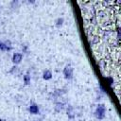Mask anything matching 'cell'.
Instances as JSON below:
<instances>
[{"label": "cell", "mask_w": 121, "mask_h": 121, "mask_svg": "<svg viewBox=\"0 0 121 121\" xmlns=\"http://www.w3.org/2000/svg\"><path fill=\"white\" fill-rule=\"evenodd\" d=\"M105 113H106V107L103 104H98L95 112V117L97 119H103L105 117Z\"/></svg>", "instance_id": "obj_1"}, {"label": "cell", "mask_w": 121, "mask_h": 121, "mask_svg": "<svg viewBox=\"0 0 121 121\" xmlns=\"http://www.w3.org/2000/svg\"><path fill=\"white\" fill-rule=\"evenodd\" d=\"M63 75L66 79H71L73 78V68L69 65H66L63 69Z\"/></svg>", "instance_id": "obj_2"}, {"label": "cell", "mask_w": 121, "mask_h": 121, "mask_svg": "<svg viewBox=\"0 0 121 121\" xmlns=\"http://www.w3.org/2000/svg\"><path fill=\"white\" fill-rule=\"evenodd\" d=\"M22 59H23V55L21 53H14L13 56H12V61L15 64L20 63L21 60H22Z\"/></svg>", "instance_id": "obj_3"}, {"label": "cell", "mask_w": 121, "mask_h": 121, "mask_svg": "<svg viewBox=\"0 0 121 121\" xmlns=\"http://www.w3.org/2000/svg\"><path fill=\"white\" fill-rule=\"evenodd\" d=\"M30 113H33V114H37L39 112V107L37 104H31L28 108Z\"/></svg>", "instance_id": "obj_4"}, {"label": "cell", "mask_w": 121, "mask_h": 121, "mask_svg": "<svg viewBox=\"0 0 121 121\" xmlns=\"http://www.w3.org/2000/svg\"><path fill=\"white\" fill-rule=\"evenodd\" d=\"M51 78H52V73H51V71L45 70V71L43 72V78L45 79V80H48V79H50Z\"/></svg>", "instance_id": "obj_5"}, {"label": "cell", "mask_w": 121, "mask_h": 121, "mask_svg": "<svg viewBox=\"0 0 121 121\" xmlns=\"http://www.w3.org/2000/svg\"><path fill=\"white\" fill-rule=\"evenodd\" d=\"M62 108H63V103H60V102L56 103V106H55V111H56L57 112H60V111L62 110Z\"/></svg>", "instance_id": "obj_6"}, {"label": "cell", "mask_w": 121, "mask_h": 121, "mask_svg": "<svg viewBox=\"0 0 121 121\" xmlns=\"http://www.w3.org/2000/svg\"><path fill=\"white\" fill-rule=\"evenodd\" d=\"M24 82L26 85H28L30 83V76L28 75H25L24 76Z\"/></svg>", "instance_id": "obj_7"}, {"label": "cell", "mask_w": 121, "mask_h": 121, "mask_svg": "<svg viewBox=\"0 0 121 121\" xmlns=\"http://www.w3.org/2000/svg\"><path fill=\"white\" fill-rule=\"evenodd\" d=\"M63 24V18H58L57 20H56V26H60L61 25Z\"/></svg>", "instance_id": "obj_8"}, {"label": "cell", "mask_w": 121, "mask_h": 121, "mask_svg": "<svg viewBox=\"0 0 121 121\" xmlns=\"http://www.w3.org/2000/svg\"><path fill=\"white\" fill-rule=\"evenodd\" d=\"M0 49L1 50H6V51H9V50H10V49H9L5 44H4V43H2V42H0Z\"/></svg>", "instance_id": "obj_9"}, {"label": "cell", "mask_w": 121, "mask_h": 121, "mask_svg": "<svg viewBox=\"0 0 121 121\" xmlns=\"http://www.w3.org/2000/svg\"><path fill=\"white\" fill-rule=\"evenodd\" d=\"M0 121H5V120H3V119H0Z\"/></svg>", "instance_id": "obj_10"}]
</instances>
